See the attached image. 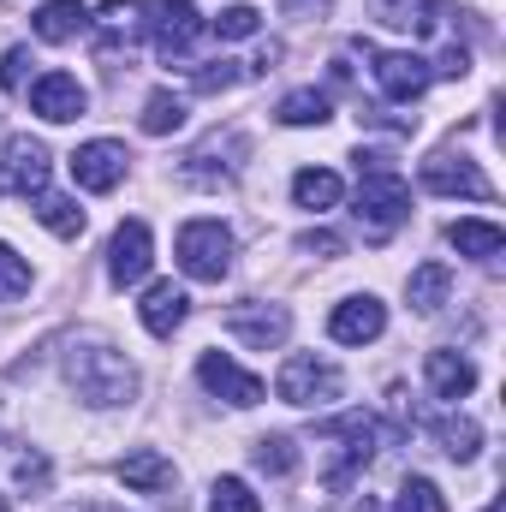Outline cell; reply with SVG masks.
I'll return each mask as SVG.
<instances>
[{
  "label": "cell",
  "mask_w": 506,
  "mask_h": 512,
  "mask_svg": "<svg viewBox=\"0 0 506 512\" xmlns=\"http://www.w3.org/2000/svg\"><path fill=\"white\" fill-rule=\"evenodd\" d=\"M66 382L78 387V399L84 405H131V393H137V370L126 364V352H114V346H102V340H72V352H66Z\"/></svg>",
  "instance_id": "cell-1"
},
{
  "label": "cell",
  "mask_w": 506,
  "mask_h": 512,
  "mask_svg": "<svg viewBox=\"0 0 506 512\" xmlns=\"http://www.w3.org/2000/svg\"><path fill=\"white\" fill-rule=\"evenodd\" d=\"M405 215H411V185L399 179V167L381 155H358V221L370 227V239H387Z\"/></svg>",
  "instance_id": "cell-2"
},
{
  "label": "cell",
  "mask_w": 506,
  "mask_h": 512,
  "mask_svg": "<svg viewBox=\"0 0 506 512\" xmlns=\"http://www.w3.org/2000/svg\"><path fill=\"white\" fill-rule=\"evenodd\" d=\"M322 441L334 447V465H328V489H346L370 459H376V423L364 411H346L334 423H322Z\"/></svg>",
  "instance_id": "cell-3"
},
{
  "label": "cell",
  "mask_w": 506,
  "mask_h": 512,
  "mask_svg": "<svg viewBox=\"0 0 506 512\" xmlns=\"http://www.w3.org/2000/svg\"><path fill=\"white\" fill-rule=\"evenodd\" d=\"M173 251H179V268L191 280H227L233 274V233L221 221H185Z\"/></svg>",
  "instance_id": "cell-4"
},
{
  "label": "cell",
  "mask_w": 506,
  "mask_h": 512,
  "mask_svg": "<svg viewBox=\"0 0 506 512\" xmlns=\"http://www.w3.org/2000/svg\"><path fill=\"white\" fill-rule=\"evenodd\" d=\"M274 393H280L286 405H328V399H340V370L322 364V358H310V352H298V358L280 364Z\"/></svg>",
  "instance_id": "cell-5"
},
{
  "label": "cell",
  "mask_w": 506,
  "mask_h": 512,
  "mask_svg": "<svg viewBox=\"0 0 506 512\" xmlns=\"http://www.w3.org/2000/svg\"><path fill=\"white\" fill-rule=\"evenodd\" d=\"M358 54L376 66V84H381L387 102H417V96L429 90V78H435L423 54H381L376 42H358Z\"/></svg>",
  "instance_id": "cell-6"
},
{
  "label": "cell",
  "mask_w": 506,
  "mask_h": 512,
  "mask_svg": "<svg viewBox=\"0 0 506 512\" xmlns=\"http://www.w3.org/2000/svg\"><path fill=\"white\" fill-rule=\"evenodd\" d=\"M423 191H435V197H477V203L495 197L489 173H483L471 155H447V149L423 161Z\"/></svg>",
  "instance_id": "cell-7"
},
{
  "label": "cell",
  "mask_w": 506,
  "mask_h": 512,
  "mask_svg": "<svg viewBox=\"0 0 506 512\" xmlns=\"http://www.w3.org/2000/svg\"><path fill=\"white\" fill-rule=\"evenodd\" d=\"M143 30L155 36V48H161L167 60H179V54L197 42L203 18H197V6H191V0H149V6H143Z\"/></svg>",
  "instance_id": "cell-8"
},
{
  "label": "cell",
  "mask_w": 506,
  "mask_h": 512,
  "mask_svg": "<svg viewBox=\"0 0 506 512\" xmlns=\"http://www.w3.org/2000/svg\"><path fill=\"white\" fill-rule=\"evenodd\" d=\"M0 191L6 197H42L48 191V149L36 137H12L0 149Z\"/></svg>",
  "instance_id": "cell-9"
},
{
  "label": "cell",
  "mask_w": 506,
  "mask_h": 512,
  "mask_svg": "<svg viewBox=\"0 0 506 512\" xmlns=\"http://www.w3.org/2000/svg\"><path fill=\"white\" fill-rule=\"evenodd\" d=\"M126 143H114V137H96V143H78L72 149V179L84 185V191H114L120 179H126Z\"/></svg>",
  "instance_id": "cell-10"
},
{
  "label": "cell",
  "mask_w": 506,
  "mask_h": 512,
  "mask_svg": "<svg viewBox=\"0 0 506 512\" xmlns=\"http://www.w3.org/2000/svg\"><path fill=\"white\" fill-rule=\"evenodd\" d=\"M30 108H36L48 126H66V120H84L90 96H84V84H78L72 72H42V78L30 84Z\"/></svg>",
  "instance_id": "cell-11"
},
{
  "label": "cell",
  "mask_w": 506,
  "mask_h": 512,
  "mask_svg": "<svg viewBox=\"0 0 506 512\" xmlns=\"http://www.w3.org/2000/svg\"><path fill=\"white\" fill-rule=\"evenodd\" d=\"M197 382L209 387L215 399H227V405H262V376H251V370H239L227 352H203V364H197Z\"/></svg>",
  "instance_id": "cell-12"
},
{
  "label": "cell",
  "mask_w": 506,
  "mask_h": 512,
  "mask_svg": "<svg viewBox=\"0 0 506 512\" xmlns=\"http://www.w3.org/2000/svg\"><path fill=\"white\" fill-rule=\"evenodd\" d=\"M227 328L245 340V346H256V352H268V346H280L286 334H292V316L280 310V304H233L227 310Z\"/></svg>",
  "instance_id": "cell-13"
},
{
  "label": "cell",
  "mask_w": 506,
  "mask_h": 512,
  "mask_svg": "<svg viewBox=\"0 0 506 512\" xmlns=\"http://www.w3.org/2000/svg\"><path fill=\"white\" fill-rule=\"evenodd\" d=\"M381 328H387V304L381 298H346V304H334V316H328V334L340 340V346H364V340H381Z\"/></svg>",
  "instance_id": "cell-14"
},
{
  "label": "cell",
  "mask_w": 506,
  "mask_h": 512,
  "mask_svg": "<svg viewBox=\"0 0 506 512\" xmlns=\"http://www.w3.org/2000/svg\"><path fill=\"white\" fill-rule=\"evenodd\" d=\"M137 316H143V328H149L155 340H173V334L185 328V316H191V298H185V286H173V280H155V286L143 292Z\"/></svg>",
  "instance_id": "cell-15"
},
{
  "label": "cell",
  "mask_w": 506,
  "mask_h": 512,
  "mask_svg": "<svg viewBox=\"0 0 506 512\" xmlns=\"http://www.w3.org/2000/svg\"><path fill=\"white\" fill-rule=\"evenodd\" d=\"M149 227L143 221H126L120 233H114V245H108V280L114 286H137L143 274H149Z\"/></svg>",
  "instance_id": "cell-16"
},
{
  "label": "cell",
  "mask_w": 506,
  "mask_h": 512,
  "mask_svg": "<svg viewBox=\"0 0 506 512\" xmlns=\"http://www.w3.org/2000/svg\"><path fill=\"white\" fill-rule=\"evenodd\" d=\"M423 376L435 387V399H465V393L477 387V364L459 358V352H429V358H423Z\"/></svg>",
  "instance_id": "cell-17"
},
{
  "label": "cell",
  "mask_w": 506,
  "mask_h": 512,
  "mask_svg": "<svg viewBox=\"0 0 506 512\" xmlns=\"http://www.w3.org/2000/svg\"><path fill=\"white\" fill-rule=\"evenodd\" d=\"M370 12L387 30H441V18H447L441 0H370Z\"/></svg>",
  "instance_id": "cell-18"
},
{
  "label": "cell",
  "mask_w": 506,
  "mask_h": 512,
  "mask_svg": "<svg viewBox=\"0 0 506 512\" xmlns=\"http://www.w3.org/2000/svg\"><path fill=\"white\" fill-rule=\"evenodd\" d=\"M84 30H90L84 0H42V6H36V36H42V42H72V36H84Z\"/></svg>",
  "instance_id": "cell-19"
},
{
  "label": "cell",
  "mask_w": 506,
  "mask_h": 512,
  "mask_svg": "<svg viewBox=\"0 0 506 512\" xmlns=\"http://www.w3.org/2000/svg\"><path fill=\"white\" fill-rule=\"evenodd\" d=\"M447 239H453V251L471 256V262H495V256L506 251V233L495 227V221H453Z\"/></svg>",
  "instance_id": "cell-20"
},
{
  "label": "cell",
  "mask_w": 506,
  "mask_h": 512,
  "mask_svg": "<svg viewBox=\"0 0 506 512\" xmlns=\"http://www.w3.org/2000/svg\"><path fill=\"white\" fill-rule=\"evenodd\" d=\"M447 286H453L447 262H423V268H411V280H405V298H411V310H417V316H435V310L447 304Z\"/></svg>",
  "instance_id": "cell-21"
},
{
  "label": "cell",
  "mask_w": 506,
  "mask_h": 512,
  "mask_svg": "<svg viewBox=\"0 0 506 512\" xmlns=\"http://www.w3.org/2000/svg\"><path fill=\"white\" fill-rule=\"evenodd\" d=\"M120 483L126 489H143V495H155V489H173V465L155 453V447H137L120 459Z\"/></svg>",
  "instance_id": "cell-22"
},
{
  "label": "cell",
  "mask_w": 506,
  "mask_h": 512,
  "mask_svg": "<svg viewBox=\"0 0 506 512\" xmlns=\"http://www.w3.org/2000/svg\"><path fill=\"white\" fill-rule=\"evenodd\" d=\"M340 173H328V167H304L298 179H292V197H298V209H334L340 203Z\"/></svg>",
  "instance_id": "cell-23"
},
{
  "label": "cell",
  "mask_w": 506,
  "mask_h": 512,
  "mask_svg": "<svg viewBox=\"0 0 506 512\" xmlns=\"http://www.w3.org/2000/svg\"><path fill=\"white\" fill-rule=\"evenodd\" d=\"M36 221H42L48 233H60V239H78V233H84V209H78L72 197H60V191H42V197H36Z\"/></svg>",
  "instance_id": "cell-24"
},
{
  "label": "cell",
  "mask_w": 506,
  "mask_h": 512,
  "mask_svg": "<svg viewBox=\"0 0 506 512\" xmlns=\"http://www.w3.org/2000/svg\"><path fill=\"white\" fill-rule=\"evenodd\" d=\"M96 24H102V48H120V42H131V36L143 30V12H137L131 0H102Z\"/></svg>",
  "instance_id": "cell-25"
},
{
  "label": "cell",
  "mask_w": 506,
  "mask_h": 512,
  "mask_svg": "<svg viewBox=\"0 0 506 512\" xmlns=\"http://www.w3.org/2000/svg\"><path fill=\"white\" fill-rule=\"evenodd\" d=\"M328 114H334V102L322 90H292L280 102V126H328Z\"/></svg>",
  "instance_id": "cell-26"
},
{
  "label": "cell",
  "mask_w": 506,
  "mask_h": 512,
  "mask_svg": "<svg viewBox=\"0 0 506 512\" xmlns=\"http://www.w3.org/2000/svg\"><path fill=\"white\" fill-rule=\"evenodd\" d=\"M435 435H441V453L447 459H477V447H483V429L471 417H441Z\"/></svg>",
  "instance_id": "cell-27"
},
{
  "label": "cell",
  "mask_w": 506,
  "mask_h": 512,
  "mask_svg": "<svg viewBox=\"0 0 506 512\" xmlns=\"http://www.w3.org/2000/svg\"><path fill=\"white\" fill-rule=\"evenodd\" d=\"M256 471H268V477H292L298 471V447H292V435H262L251 447Z\"/></svg>",
  "instance_id": "cell-28"
},
{
  "label": "cell",
  "mask_w": 506,
  "mask_h": 512,
  "mask_svg": "<svg viewBox=\"0 0 506 512\" xmlns=\"http://www.w3.org/2000/svg\"><path fill=\"white\" fill-rule=\"evenodd\" d=\"M185 126V102L179 96H167V90H155L149 102H143V131L149 137H167V131Z\"/></svg>",
  "instance_id": "cell-29"
},
{
  "label": "cell",
  "mask_w": 506,
  "mask_h": 512,
  "mask_svg": "<svg viewBox=\"0 0 506 512\" xmlns=\"http://www.w3.org/2000/svg\"><path fill=\"white\" fill-rule=\"evenodd\" d=\"M387 512H447V501H441V489H435L429 477H405Z\"/></svg>",
  "instance_id": "cell-30"
},
{
  "label": "cell",
  "mask_w": 506,
  "mask_h": 512,
  "mask_svg": "<svg viewBox=\"0 0 506 512\" xmlns=\"http://www.w3.org/2000/svg\"><path fill=\"white\" fill-rule=\"evenodd\" d=\"M209 512H262V501L251 495V483H245V477H221V483H215V501H209Z\"/></svg>",
  "instance_id": "cell-31"
},
{
  "label": "cell",
  "mask_w": 506,
  "mask_h": 512,
  "mask_svg": "<svg viewBox=\"0 0 506 512\" xmlns=\"http://www.w3.org/2000/svg\"><path fill=\"white\" fill-rule=\"evenodd\" d=\"M30 292V262L12 251V245H0V304L6 298H24Z\"/></svg>",
  "instance_id": "cell-32"
},
{
  "label": "cell",
  "mask_w": 506,
  "mask_h": 512,
  "mask_svg": "<svg viewBox=\"0 0 506 512\" xmlns=\"http://www.w3.org/2000/svg\"><path fill=\"white\" fill-rule=\"evenodd\" d=\"M256 24H262L256 6H227V12H215V36H221V42H245V36H256Z\"/></svg>",
  "instance_id": "cell-33"
},
{
  "label": "cell",
  "mask_w": 506,
  "mask_h": 512,
  "mask_svg": "<svg viewBox=\"0 0 506 512\" xmlns=\"http://www.w3.org/2000/svg\"><path fill=\"white\" fill-rule=\"evenodd\" d=\"M239 78H245V72H239L233 60H215V66H197V72H191V84H197L203 96H215V90H233Z\"/></svg>",
  "instance_id": "cell-34"
},
{
  "label": "cell",
  "mask_w": 506,
  "mask_h": 512,
  "mask_svg": "<svg viewBox=\"0 0 506 512\" xmlns=\"http://www.w3.org/2000/svg\"><path fill=\"white\" fill-rule=\"evenodd\" d=\"M24 72H30V48H12V54L0 60V90H18Z\"/></svg>",
  "instance_id": "cell-35"
},
{
  "label": "cell",
  "mask_w": 506,
  "mask_h": 512,
  "mask_svg": "<svg viewBox=\"0 0 506 512\" xmlns=\"http://www.w3.org/2000/svg\"><path fill=\"white\" fill-rule=\"evenodd\" d=\"M18 483L24 489H48V459L42 453H18Z\"/></svg>",
  "instance_id": "cell-36"
},
{
  "label": "cell",
  "mask_w": 506,
  "mask_h": 512,
  "mask_svg": "<svg viewBox=\"0 0 506 512\" xmlns=\"http://www.w3.org/2000/svg\"><path fill=\"white\" fill-rule=\"evenodd\" d=\"M298 245H304V251H322V256H340V251H346V239H340V233H304Z\"/></svg>",
  "instance_id": "cell-37"
},
{
  "label": "cell",
  "mask_w": 506,
  "mask_h": 512,
  "mask_svg": "<svg viewBox=\"0 0 506 512\" xmlns=\"http://www.w3.org/2000/svg\"><path fill=\"white\" fill-rule=\"evenodd\" d=\"M286 12H328V0H286Z\"/></svg>",
  "instance_id": "cell-38"
},
{
  "label": "cell",
  "mask_w": 506,
  "mask_h": 512,
  "mask_svg": "<svg viewBox=\"0 0 506 512\" xmlns=\"http://www.w3.org/2000/svg\"><path fill=\"white\" fill-rule=\"evenodd\" d=\"M78 512H120V507H78Z\"/></svg>",
  "instance_id": "cell-39"
},
{
  "label": "cell",
  "mask_w": 506,
  "mask_h": 512,
  "mask_svg": "<svg viewBox=\"0 0 506 512\" xmlns=\"http://www.w3.org/2000/svg\"><path fill=\"white\" fill-rule=\"evenodd\" d=\"M0 512H6V495H0Z\"/></svg>",
  "instance_id": "cell-40"
},
{
  "label": "cell",
  "mask_w": 506,
  "mask_h": 512,
  "mask_svg": "<svg viewBox=\"0 0 506 512\" xmlns=\"http://www.w3.org/2000/svg\"><path fill=\"white\" fill-rule=\"evenodd\" d=\"M483 512H501V507H483Z\"/></svg>",
  "instance_id": "cell-41"
}]
</instances>
